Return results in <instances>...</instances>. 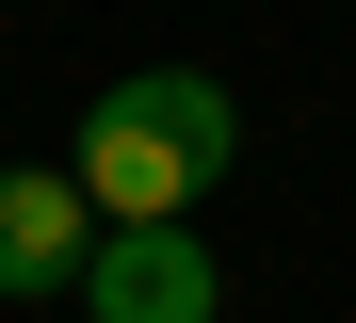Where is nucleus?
<instances>
[{"label": "nucleus", "instance_id": "f03ea898", "mask_svg": "<svg viewBox=\"0 0 356 323\" xmlns=\"http://www.w3.org/2000/svg\"><path fill=\"white\" fill-rule=\"evenodd\" d=\"M97 210H81V178L65 162H0V307H33V291H81L97 275Z\"/></svg>", "mask_w": 356, "mask_h": 323}, {"label": "nucleus", "instance_id": "f257e3e1", "mask_svg": "<svg viewBox=\"0 0 356 323\" xmlns=\"http://www.w3.org/2000/svg\"><path fill=\"white\" fill-rule=\"evenodd\" d=\"M227 162H243V97H227L211 65H146V81H113V97L81 113V146H65V178H81L97 226H195Z\"/></svg>", "mask_w": 356, "mask_h": 323}, {"label": "nucleus", "instance_id": "7ed1b4c3", "mask_svg": "<svg viewBox=\"0 0 356 323\" xmlns=\"http://www.w3.org/2000/svg\"><path fill=\"white\" fill-rule=\"evenodd\" d=\"M97 323H227V258L195 226H113L97 242V275H81Z\"/></svg>", "mask_w": 356, "mask_h": 323}]
</instances>
